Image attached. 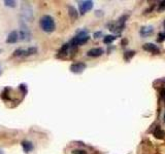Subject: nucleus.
<instances>
[{
  "mask_svg": "<svg viewBox=\"0 0 165 154\" xmlns=\"http://www.w3.org/2000/svg\"><path fill=\"white\" fill-rule=\"evenodd\" d=\"M40 28L42 29V31L47 33H51L56 29V25H55V21L51 15H44L40 19Z\"/></svg>",
  "mask_w": 165,
  "mask_h": 154,
  "instance_id": "1",
  "label": "nucleus"
},
{
  "mask_svg": "<svg viewBox=\"0 0 165 154\" xmlns=\"http://www.w3.org/2000/svg\"><path fill=\"white\" fill-rule=\"evenodd\" d=\"M89 39H90V36L87 34V32L86 31H82V32H80L75 37H73L70 40V42L68 43L69 44V48H71V49L73 48L74 49V48H76V46L86 43Z\"/></svg>",
  "mask_w": 165,
  "mask_h": 154,
  "instance_id": "2",
  "label": "nucleus"
},
{
  "mask_svg": "<svg viewBox=\"0 0 165 154\" xmlns=\"http://www.w3.org/2000/svg\"><path fill=\"white\" fill-rule=\"evenodd\" d=\"M92 7H93V1H80L78 3V9H80V15H85L86 13H88L89 10H91Z\"/></svg>",
  "mask_w": 165,
  "mask_h": 154,
  "instance_id": "3",
  "label": "nucleus"
},
{
  "mask_svg": "<svg viewBox=\"0 0 165 154\" xmlns=\"http://www.w3.org/2000/svg\"><path fill=\"white\" fill-rule=\"evenodd\" d=\"M20 38L23 40V41H28V40L31 39V34L29 32L28 28H27L26 25H23L21 27V30H20Z\"/></svg>",
  "mask_w": 165,
  "mask_h": 154,
  "instance_id": "4",
  "label": "nucleus"
},
{
  "mask_svg": "<svg viewBox=\"0 0 165 154\" xmlns=\"http://www.w3.org/2000/svg\"><path fill=\"white\" fill-rule=\"evenodd\" d=\"M86 64L82 63V62H80V63H75V64H72L71 66H70V71L73 72V73H82L84 70L86 69Z\"/></svg>",
  "mask_w": 165,
  "mask_h": 154,
  "instance_id": "5",
  "label": "nucleus"
},
{
  "mask_svg": "<svg viewBox=\"0 0 165 154\" xmlns=\"http://www.w3.org/2000/svg\"><path fill=\"white\" fill-rule=\"evenodd\" d=\"M22 11H24L23 15L26 17V19H28V20H31V19H32V8H31L30 5H28L27 3H25V5L23 6V8H22Z\"/></svg>",
  "mask_w": 165,
  "mask_h": 154,
  "instance_id": "6",
  "label": "nucleus"
},
{
  "mask_svg": "<svg viewBox=\"0 0 165 154\" xmlns=\"http://www.w3.org/2000/svg\"><path fill=\"white\" fill-rule=\"evenodd\" d=\"M19 39V34H18L17 31H13V32L9 33L8 37H7L6 42L7 43H16Z\"/></svg>",
  "mask_w": 165,
  "mask_h": 154,
  "instance_id": "7",
  "label": "nucleus"
},
{
  "mask_svg": "<svg viewBox=\"0 0 165 154\" xmlns=\"http://www.w3.org/2000/svg\"><path fill=\"white\" fill-rule=\"evenodd\" d=\"M103 54V49L102 48H92L89 52H87V54L89 56H92V58H96V56H100Z\"/></svg>",
  "mask_w": 165,
  "mask_h": 154,
  "instance_id": "8",
  "label": "nucleus"
},
{
  "mask_svg": "<svg viewBox=\"0 0 165 154\" xmlns=\"http://www.w3.org/2000/svg\"><path fill=\"white\" fill-rule=\"evenodd\" d=\"M143 49L153 52V54H159V48L157 47V45L153 43H146L143 45Z\"/></svg>",
  "mask_w": 165,
  "mask_h": 154,
  "instance_id": "9",
  "label": "nucleus"
},
{
  "mask_svg": "<svg viewBox=\"0 0 165 154\" xmlns=\"http://www.w3.org/2000/svg\"><path fill=\"white\" fill-rule=\"evenodd\" d=\"M22 147H23V149H24V151L26 152V153H29V152L33 149L32 144H31L30 142H28V141L22 142Z\"/></svg>",
  "mask_w": 165,
  "mask_h": 154,
  "instance_id": "10",
  "label": "nucleus"
},
{
  "mask_svg": "<svg viewBox=\"0 0 165 154\" xmlns=\"http://www.w3.org/2000/svg\"><path fill=\"white\" fill-rule=\"evenodd\" d=\"M68 10H69V15H70V17H71V20H76L78 17V11L75 10V8H74L73 6H69L68 7Z\"/></svg>",
  "mask_w": 165,
  "mask_h": 154,
  "instance_id": "11",
  "label": "nucleus"
},
{
  "mask_svg": "<svg viewBox=\"0 0 165 154\" xmlns=\"http://www.w3.org/2000/svg\"><path fill=\"white\" fill-rule=\"evenodd\" d=\"M153 32V27H143L142 29L140 30V33L141 35H143V36H148L149 34H151V33Z\"/></svg>",
  "mask_w": 165,
  "mask_h": 154,
  "instance_id": "12",
  "label": "nucleus"
},
{
  "mask_svg": "<svg viewBox=\"0 0 165 154\" xmlns=\"http://www.w3.org/2000/svg\"><path fill=\"white\" fill-rule=\"evenodd\" d=\"M37 52V49L35 47H30L28 49H24V52H23V56H31V54H35Z\"/></svg>",
  "mask_w": 165,
  "mask_h": 154,
  "instance_id": "13",
  "label": "nucleus"
},
{
  "mask_svg": "<svg viewBox=\"0 0 165 154\" xmlns=\"http://www.w3.org/2000/svg\"><path fill=\"white\" fill-rule=\"evenodd\" d=\"M154 136L157 138V139H162V138L165 136V132H163V130H161V128H157V130H155V132H154Z\"/></svg>",
  "mask_w": 165,
  "mask_h": 154,
  "instance_id": "14",
  "label": "nucleus"
},
{
  "mask_svg": "<svg viewBox=\"0 0 165 154\" xmlns=\"http://www.w3.org/2000/svg\"><path fill=\"white\" fill-rule=\"evenodd\" d=\"M116 38H117V37L114 36V35H107V36L104 37V39H103V42H104V43H106V44L111 43V42H113L114 40L116 39Z\"/></svg>",
  "mask_w": 165,
  "mask_h": 154,
  "instance_id": "15",
  "label": "nucleus"
},
{
  "mask_svg": "<svg viewBox=\"0 0 165 154\" xmlns=\"http://www.w3.org/2000/svg\"><path fill=\"white\" fill-rule=\"evenodd\" d=\"M4 4L6 5V6H9V7H15L16 6V2H15V1H9V0H5Z\"/></svg>",
  "mask_w": 165,
  "mask_h": 154,
  "instance_id": "16",
  "label": "nucleus"
},
{
  "mask_svg": "<svg viewBox=\"0 0 165 154\" xmlns=\"http://www.w3.org/2000/svg\"><path fill=\"white\" fill-rule=\"evenodd\" d=\"M72 154H87V152L82 149H76L72 151Z\"/></svg>",
  "mask_w": 165,
  "mask_h": 154,
  "instance_id": "17",
  "label": "nucleus"
},
{
  "mask_svg": "<svg viewBox=\"0 0 165 154\" xmlns=\"http://www.w3.org/2000/svg\"><path fill=\"white\" fill-rule=\"evenodd\" d=\"M163 40H165V33H160L159 34V38H157V41L162 42Z\"/></svg>",
  "mask_w": 165,
  "mask_h": 154,
  "instance_id": "18",
  "label": "nucleus"
},
{
  "mask_svg": "<svg viewBox=\"0 0 165 154\" xmlns=\"http://www.w3.org/2000/svg\"><path fill=\"white\" fill-rule=\"evenodd\" d=\"M23 52H24V49H17L15 52H13V56H23Z\"/></svg>",
  "mask_w": 165,
  "mask_h": 154,
  "instance_id": "19",
  "label": "nucleus"
},
{
  "mask_svg": "<svg viewBox=\"0 0 165 154\" xmlns=\"http://www.w3.org/2000/svg\"><path fill=\"white\" fill-rule=\"evenodd\" d=\"M134 54H135L134 52H127L126 54H125V59L128 60L129 58H130V56H134Z\"/></svg>",
  "mask_w": 165,
  "mask_h": 154,
  "instance_id": "20",
  "label": "nucleus"
},
{
  "mask_svg": "<svg viewBox=\"0 0 165 154\" xmlns=\"http://www.w3.org/2000/svg\"><path fill=\"white\" fill-rule=\"evenodd\" d=\"M159 8H160V9L165 8V1H162V2H161V4H160V6H159Z\"/></svg>",
  "mask_w": 165,
  "mask_h": 154,
  "instance_id": "21",
  "label": "nucleus"
},
{
  "mask_svg": "<svg viewBox=\"0 0 165 154\" xmlns=\"http://www.w3.org/2000/svg\"><path fill=\"white\" fill-rule=\"evenodd\" d=\"M161 95H162V98H165V89H163L162 93H161Z\"/></svg>",
  "mask_w": 165,
  "mask_h": 154,
  "instance_id": "22",
  "label": "nucleus"
},
{
  "mask_svg": "<svg viewBox=\"0 0 165 154\" xmlns=\"http://www.w3.org/2000/svg\"><path fill=\"white\" fill-rule=\"evenodd\" d=\"M0 154H4V153H3V151H2V150H0Z\"/></svg>",
  "mask_w": 165,
  "mask_h": 154,
  "instance_id": "23",
  "label": "nucleus"
},
{
  "mask_svg": "<svg viewBox=\"0 0 165 154\" xmlns=\"http://www.w3.org/2000/svg\"><path fill=\"white\" fill-rule=\"evenodd\" d=\"M163 118H164V122H165V113H164V116H163Z\"/></svg>",
  "mask_w": 165,
  "mask_h": 154,
  "instance_id": "24",
  "label": "nucleus"
},
{
  "mask_svg": "<svg viewBox=\"0 0 165 154\" xmlns=\"http://www.w3.org/2000/svg\"><path fill=\"white\" fill-rule=\"evenodd\" d=\"M163 25H164V28H165V20H164V24H163Z\"/></svg>",
  "mask_w": 165,
  "mask_h": 154,
  "instance_id": "25",
  "label": "nucleus"
}]
</instances>
